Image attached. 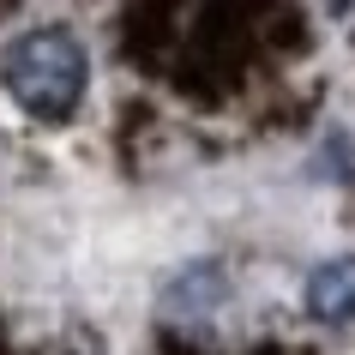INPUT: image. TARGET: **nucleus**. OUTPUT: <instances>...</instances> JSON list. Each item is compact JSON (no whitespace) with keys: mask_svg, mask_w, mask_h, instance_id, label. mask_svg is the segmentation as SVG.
Listing matches in <instances>:
<instances>
[{"mask_svg":"<svg viewBox=\"0 0 355 355\" xmlns=\"http://www.w3.org/2000/svg\"><path fill=\"white\" fill-rule=\"evenodd\" d=\"M301 307H307V319L331 325V331L355 325V253H337V259L313 265L307 289H301Z\"/></svg>","mask_w":355,"mask_h":355,"instance_id":"2","label":"nucleus"},{"mask_svg":"<svg viewBox=\"0 0 355 355\" xmlns=\"http://www.w3.org/2000/svg\"><path fill=\"white\" fill-rule=\"evenodd\" d=\"M0 85L31 121L55 127V121H73L78 103H85L91 55L67 24H42V31H24L0 49Z\"/></svg>","mask_w":355,"mask_h":355,"instance_id":"1","label":"nucleus"},{"mask_svg":"<svg viewBox=\"0 0 355 355\" xmlns=\"http://www.w3.org/2000/svg\"><path fill=\"white\" fill-rule=\"evenodd\" d=\"M229 301V277H223V265H187L181 277L168 283V295H163V313L168 319H205V313H217Z\"/></svg>","mask_w":355,"mask_h":355,"instance_id":"3","label":"nucleus"}]
</instances>
